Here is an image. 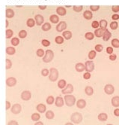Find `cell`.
<instances>
[{
	"mask_svg": "<svg viewBox=\"0 0 119 125\" xmlns=\"http://www.w3.org/2000/svg\"><path fill=\"white\" fill-rule=\"evenodd\" d=\"M64 100H65V103L66 104V105L69 106V107L74 105L76 102V97L74 95H72V94L65 95V97H64Z\"/></svg>",
	"mask_w": 119,
	"mask_h": 125,
	"instance_id": "6da1fadb",
	"label": "cell"
},
{
	"mask_svg": "<svg viewBox=\"0 0 119 125\" xmlns=\"http://www.w3.org/2000/svg\"><path fill=\"white\" fill-rule=\"evenodd\" d=\"M59 71L56 68H51L50 69V73H49V79L50 81L54 82L58 80L59 78Z\"/></svg>",
	"mask_w": 119,
	"mask_h": 125,
	"instance_id": "7a4b0ae2",
	"label": "cell"
},
{
	"mask_svg": "<svg viewBox=\"0 0 119 125\" xmlns=\"http://www.w3.org/2000/svg\"><path fill=\"white\" fill-rule=\"evenodd\" d=\"M70 121L73 124H79L82 121V115L79 112H74L70 116Z\"/></svg>",
	"mask_w": 119,
	"mask_h": 125,
	"instance_id": "3957f363",
	"label": "cell"
},
{
	"mask_svg": "<svg viewBox=\"0 0 119 125\" xmlns=\"http://www.w3.org/2000/svg\"><path fill=\"white\" fill-rule=\"evenodd\" d=\"M54 58V53L52 50H47L43 57V61L44 62H50Z\"/></svg>",
	"mask_w": 119,
	"mask_h": 125,
	"instance_id": "277c9868",
	"label": "cell"
},
{
	"mask_svg": "<svg viewBox=\"0 0 119 125\" xmlns=\"http://www.w3.org/2000/svg\"><path fill=\"white\" fill-rule=\"evenodd\" d=\"M94 69V63L92 60H88L85 63V70L88 73L93 72Z\"/></svg>",
	"mask_w": 119,
	"mask_h": 125,
	"instance_id": "5b68a950",
	"label": "cell"
},
{
	"mask_svg": "<svg viewBox=\"0 0 119 125\" xmlns=\"http://www.w3.org/2000/svg\"><path fill=\"white\" fill-rule=\"evenodd\" d=\"M62 94H65V95H67V94H70L74 92V86H73L71 84H68L65 88L62 89L61 91Z\"/></svg>",
	"mask_w": 119,
	"mask_h": 125,
	"instance_id": "8992f818",
	"label": "cell"
},
{
	"mask_svg": "<svg viewBox=\"0 0 119 125\" xmlns=\"http://www.w3.org/2000/svg\"><path fill=\"white\" fill-rule=\"evenodd\" d=\"M67 23L65 21H61V22H59L57 26H56V30L57 32H64L66 29H67Z\"/></svg>",
	"mask_w": 119,
	"mask_h": 125,
	"instance_id": "52a82bcc",
	"label": "cell"
},
{
	"mask_svg": "<svg viewBox=\"0 0 119 125\" xmlns=\"http://www.w3.org/2000/svg\"><path fill=\"white\" fill-rule=\"evenodd\" d=\"M11 112L13 114H15V115H17V114H19L21 110H22V106L20 105V104H18V103H16L14 104L12 107H11Z\"/></svg>",
	"mask_w": 119,
	"mask_h": 125,
	"instance_id": "ba28073f",
	"label": "cell"
},
{
	"mask_svg": "<svg viewBox=\"0 0 119 125\" xmlns=\"http://www.w3.org/2000/svg\"><path fill=\"white\" fill-rule=\"evenodd\" d=\"M104 91L106 94L111 95L115 92V87L112 84H106L104 87Z\"/></svg>",
	"mask_w": 119,
	"mask_h": 125,
	"instance_id": "9c48e42d",
	"label": "cell"
},
{
	"mask_svg": "<svg viewBox=\"0 0 119 125\" xmlns=\"http://www.w3.org/2000/svg\"><path fill=\"white\" fill-rule=\"evenodd\" d=\"M32 94L31 92L29 91H25L21 94V99L24 101H28L31 99Z\"/></svg>",
	"mask_w": 119,
	"mask_h": 125,
	"instance_id": "30bf717a",
	"label": "cell"
},
{
	"mask_svg": "<svg viewBox=\"0 0 119 125\" xmlns=\"http://www.w3.org/2000/svg\"><path fill=\"white\" fill-rule=\"evenodd\" d=\"M55 105L57 107H62L65 104V100H64V98H62L61 96H57L56 99H55Z\"/></svg>",
	"mask_w": 119,
	"mask_h": 125,
	"instance_id": "8fae6325",
	"label": "cell"
},
{
	"mask_svg": "<svg viewBox=\"0 0 119 125\" xmlns=\"http://www.w3.org/2000/svg\"><path fill=\"white\" fill-rule=\"evenodd\" d=\"M34 21H35L36 25L41 26L43 23L44 18H43V17L41 14H37V15H35V17H34Z\"/></svg>",
	"mask_w": 119,
	"mask_h": 125,
	"instance_id": "7c38bea8",
	"label": "cell"
},
{
	"mask_svg": "<svg viewBox=\"0 0 119 125\" xmlns=\"http://www.w3.org/2000/svg\"><path fill=\"white\" fill-rule=\"evenodd\" d=\"M16 84H17V79L14 77H10L7 78L6 80V84L8 87H13L16 85Z\"/></svg>",
	"mask_w": 119,
	"mask_h": 125,
	"instance_id": "4fadbf2b",
	"label": "cell"
},
{
	"mask_svg": "<svg viewBox=\"0 0 119 125\" xmlns=\"http://www.w3.org/2000/svg\"><path fill=\"white\" fill-rule=\"evenodd\" d=\"M56 13L60 16H65L67 14L66 8L62 6H59L56 8Z\"/></svg>",
	"mask_w": 119,
	"mask_h": 125,
	"instance_id": "5bb4252c",
	"label": "cell"
},
{
	"mask_svg": "<svg viewBox=\"0 0 119 125\" xmlns=\"http://www.w3.org/2000/svg\"><path fill=\"white\" fill-rule=\"evenodd\" d=\"M111 37H112V33L109 32L107 29L104 30L103 36H102L103 41H108V40H109V39H110Z\"/></svg>",
	"mask_w": 119,
	"mask_h": 125,
	"instance_id": "9a60e30c",
	"label": "cell"
},
{
	"mask_svg": "<svg viewBox=\"0 0 119 125\" xmlns=\"http://www.w3.org/2000/svg\"><path fill=\"white\" fill-rule=\"evenodd\" d=\"M36 109H37V111L39 113H43V112H46V111H47V106L43 103H40L37 105V107H36Z\"/></svg>",
	"mask_w": 119,
	"mask_h": 125,
	"instance_id": "2e32d148",
	"label": "cell"
},
{
	"mask_svg": "<svg viewBox=\"0 0 119 125\" xmlns=\"http://www.w3.org/2000/svg\"><path fill=\"white\" fill-rule=\"evenodd\" d=\"M76 104L79 109H84L86 106V102L83 99H80V100H77V102H76Z\"/></svg>",
	"mask_w": 119,
	"mask_h": 125,
	"instance_id": "e0dca14e",
	"label": "cell"
},
{
	"mask_svg": "<svg viewBox=\"0 0 119 125\" xmlns=\"http://www.w3.org/2000/svg\"><path fill=\"white\" fill-rule=\"evenodd\" d=\"M14 14H15V13H14V10L11 9V8H7L5 10V16L7 18H13Z\"/></svg>",
	"mask_w": 119,
	"mask_h": 125,
	"instance_id": "ac0fdd59",
	"label": "cell"
},
{
	"mask_svg": "<svg viewBox=\"0 0 119 125\" xmlns=\"http://www.w3.org/2000/svg\"><path fill=\"white\" fill-rule=\"evenodd\" d=\"M72 32L69 30H65L62 32V37L66 39V40H69L72 38Z\"/></svg>",
	"mask_w": 119,
	"mask_h": 125,
	"instance_id": "d6986e66",
	"label": "cell"
},
{
	"mask_svg": "<svg viewBox=\"0 0 119 125\" xmlns=\"http://www.w3.org/2000/svg\"><path fill=\"white\" fill-rule=\"evenodd\" d=\"M75 69L78 73H82L85 70V64L82 63V62H78L75 66Z\"/></svg>",
	"mask_w": 119,
	"mask_h": 125,
	"instance_id": "ffe728a7",
	"label": "cell"
},
{
	"mask_svg": "<svg viewBox=\"0 0 119 125\" xmlns=\"http://www.w3.org/2000/svg\"><path fill=\"white\" fill-rule=\"evenodd\" d=\"M50 21L52 23H54V24H57L59 22V17L58 15L56 14H52L50 17Z\"/></svg>",
	"mask_w": 119,
	"mask_h": 125,
	"instance_id": "44dd1931",
	"label": "cell"
},
{
	"mask_svg": "<svg viewBox=\"0 0 119 125\" xmlns=\"http://www.w3.org/2000/svg\"><path fill=\"white\" fill-rule=\"evenodd\" d=\"M103 30H102L101 28H97L94 30V36L97 37V38H101L103 36Z\"/></svg>",
	"mask_w": 119,
	"mask_h": 125,
	"instance_id": "7402d4cb",
	"label": "cell"
},
{
	"mask_svg": "<svg viewBox=\"0 0 119 125\" xmlns=\"http://www.w3.org/2000/svg\"><path fill=\"white\" fill-rule=\"evenodd\" d=\"M112 105L114 107H119V96H115L112 99Z\"/></svg>",
	"mask_w": 119,
	"mask_h": 125,
	"instance_id": "603a6c76",
	"label": "cell"
},
{
	"mask_svg": "<svg viewBox=\"0 0 119 125\" xmlns=\"http://www.w3.org/2000/svg\"><path fill=\"white\" fill-rule=\"evenodd\" d=\"M97 118H98V120L100 121H106L108 119V115H107L106 113L102 112V113H100V114L98 115Z\"/></svg>",
	"mask_w": 119,
	"mask_h": 125,
	"instance_id": "cb8c5ba5",
	"label": "cell"
},
{
	"mask_svg": "<svg viewBox=\"0 0 119 125\" xmlns=\"http://www.w3.org/2000/svg\"><path fill=\"white\" fill-rule=\"evenodd\" d=\"M83 17L86 20H91V19H92V17H93V14L91 12V11L87 10L83 13Z\"/></svg>",
	"mask_w": 119,
	"mask_h": 125,
	"instance_id": "d4e9b609",
	"label": "cell"
},
{
	"mask_svg": "<svg viewBox=\"0 0 119 125\" xmlns=\"http://www.w3.org/2000/svg\"><path fill=\"white\" fill-rule=\"evenodd\" d=\"M16 53V49L14 48V47L12 46H9L6 48V53L8 55H14Z\"/></svg>",
	"mask_w": 119,
	"mask_h": 125,
	"instance_id": "484cf974",
	"label": "cell"
},
{
	"mask_svg": "<svg viewBox=\"0 0 119 125\" xmlns=\"http://www.w3.org/2000/svg\"><path fill=\"white\" fill-rule=\"evenodd\" d=\"M51 24L50 23H44L43 24H42L41 25V29H42V30L43 31H44V32H47V31H49L50 29H51Z\"/></svg>",
	"mask_w": 119,
	"mask_h": 125,
	"instance_id": "4316f807",
	"label": "cell"
},
{
	"mask_svg": "<svg viewBox=\"0 0 119 125\" xmlns=\"http://www.w3.org/2000/svg\"><path fill=\"white\" fill-rule=\"evenodd\" d=\"M85 94H87L88 96H91L94 94V89L92 88V87L91 86H87L85 88Z\"/></svg>",
	"mask_w": 119,
	"mask_h": 125,
	"instance_id": "83f0119b",
	"label": "cell"
},
{
	"mask_svg": "<svg viewBox=\"0 0 119 125\" xmlns=\"http://www.w3.org/2000/svg\"><path fill=\"white\" fill-rule=\"evenodd\" d=\"M26 25H27V26H28V27H30V28L34 27V25H36L34 19H33V18H29L28 20H27V21H26Z\"/></svg>",
	"mask_w": 119,
	"mask_h": 125,
	"instance_id": "f1b7e54d",
	"label": "cell"
},
{
	"mask_svg": "<svg viewBox=\"0 0 119 125\" xmlns=\"http://www.w3.org/2000/svg\"><path fill=\"white\" fill-rule=\"evenodd\" d=\"M46 118L47 119H53L55 117V114L51 110H48V111H46Z\"/></svg>",
	"mask_w": 119,
	"mask_h": 125,
	"instance_id": "f546056e",
	"label": "cell"
},
{
	"mask_svg": "<svg viewBox=\"0 0 119 125\" xmlns=\"http://www.w3.org/2000/svg\"><path fill=\"white\" fill-rule=\"evenodd\" d=\"M31 118H32V121H35V122H36V121H38L40 120V118H41V115H40V114L38 113V112H34V113H33V114L32 115Z\"/></svg>",
	"mask_w": 119,
	"mask_h": 125,
	"instance_id": "4dcf8cb0",
	"label": "cell"
},
{
	"mask_svg": "<svg viewBox=\"0 0 119 125\" xmlns=\"http://www.w3.org/2000/svg\"><path fill=\"white\" fill-rule=\"evenodd\" d=\"M99 24H100V28H101L103 30L106 29L107 26H108V23L106 20H101L99 22Z\"/></svg>",
	"mask_w": 119,
	"mask_h": 125,
	"instance_id": "1f68e13d",
	"label": "cell"
},
{
	"mask_svg": "<svg viewBox=\"0 0 119 125\" xmlns=\"http://www.w3.org/2000/svg\"><path fill=\"white\" fill-rule=\"evenodd\" d=\"M66 85H67V82H66V81H65V79H61V80H59V82H58V87L60 89L65 88Z\"/></svg>",
	"mask_w": 119,
	"mask_h": 125,
	"instance_id": "d6a6232c",
	"label": "cell"
},
{
	"mask_svg": "<svg viewBox=\"0 0 119 125\" xmlns=\"http://www.w3.org/2000/svg\"><path fill=\"white\" fill-rule=\"evenodd\" d=\"M13 35H14V32H13L12 30H10V29L6 30V31H5V37H6L7 39H11Z\"/></svg>",
	"mask_w": 119,
	"mask_h": 125,
	"instance_id": "836d02e7",
	"label": "cell"
},
{
	"mask_svg": "<svg viewBox=\"0 0 119 125\" xmlns=\"http://www.w3.org/2000/svg\"><path fill=\"white\" fill-rule=\"evenodd\" d=\"M85 38L87 40H93L94 38V34L93 32H88L85 34Z\"/></svg>",
	"mask_w": 119,
	"mask_h": 125,
	"instance_id": "e575fe53",
	"label": "cell"
},
{
	"mask_svg": "<svg viewBox=\"0 0 119 125\" xmlns=\"http://www.w3.org/2000/svg\"><path fill=\"white\" fill-rule=\"evenodd\" d=\"M11 44H12L14 47L17 46L18 44H20V39H19V38H17V37L12 38L11 40Z\"/></svg>",
	"mask_w": 119,
	"mask_h": 125,
	"instance_id": "d590c367",
	"label": "cell"
},
{
	"mask_svg": "<svg viewBox=\"0 0 119 125\" xmlns=\"http://www.w3.org/2000/svg\"><path fill=\"white\" fill-rule=\"evenodd\" d=\"M64 41H65V39H64L62 36H61V35H58V36H56V39H55V42H56V43L58 44H63Z\"/></svg>",
	"mask_w": 119,
	"mask_h": 125,
	"instance_id": "8d00e7d4",
	"label": "cell"
},
{
	"mask_svg": "<svg viewBox=\"0 0 119 125\" xmlns=\"http://www.w3.org/2000/svg\"><path fill=\"white\" fill-rule=\"evenodd\" d=\"M18 36L20 39H25L27 36V32L24 30H22L18 33Z\"/></svg>",
	"mask_w": 119,
	"mask_h": 125,
	"instance_id": "74e56055",
	"label": "cell"
},
{
	"mask_svg": "<svg viewBox=\"0 0 119 125\" xmlns=\"http://www.w3.org/2000/svg\"><path fill=\"white\" fill-rule=\"evenodd\" d=\"M112 46L115 48H119V39H114L112 40Z\"/></svg>",
	"mask_w": 119,
	"mask_h": 125,
	"instance_id": "f35d334b",
	"label": "cell"
},
{
	"mask_svg": "<svg viewBox=\"0 0 119 125\" xmlns=\"http://www.w3.org/2000/svg\"><path fill=\"white\" fill-rule=\"evenodd\" d=\"M96 55H97V52L94 50L92 51H91L89 53H88V58L91 60H94L95 57H96Z\"/></svg>",
	"mask_w": 119,
	"mask_h": 125,
	"instance_id": "ab89813d",
	"label": "cell"
},
{
	"mask_svg": "<svg viewBox=\"0 0 119 125\" xmlns=\"http://www.w3.org/2000/svg\"><path fill=\"white\" fill-rule=\"evenodd\" d=\"M82 9H83V6L82 5H74L73 6V10L77 13L82 11Z\"/></svg>",
	"mask_w": 119,
	"mask_h": 125,
	"instance_id": "60d3db41",
	"label": "cell"
},
{
	"mask_svg": "<svg viewBox=\"0 0 119 125\" xmlns=\"http://www.w3.org/2000/svg\"><path fill=\"white\" fill-rule=\"evenodd\" d=\"M109 26H110L111 30H117V29H118V23H117V21H113L110 23V25H109Z\"/></svg>",
	"mask_w": 119,
	"mask_h": 125,
	"instance_id": "b9f144b4",
	"label": "cell"
},
{
	"mask_svg": "<svg viewBox=\"0 0 119 125\" xmlns=\"http://www.w3.org/2000/svg\"><path fill=\"white\" fill-rule=\"evenodd\" d=\"M44 53H45V51L41 48L38 49L37 51H36V54H37V56L39 57H43L44 56Z\"/></svg>",
	"mask_w": 119,
	"mask_h": 125,
	"instance_id": "7bdbcfd3",
	"label": "cell"
},
{
	"mask_svg": "<svg viewBox=\"0 0 119 125\" xmlns=\"http://www.w3.org/2000/svg\"><path fill=\"white\" fill-rule=\"evenodd\" d=\"M55 103V98L52 96H49L47 99V103L48 105H52Z\"/></svg>",
	"mask_w": 119,
	"mask_h": 125,
	"instance_id": "ee69618b",
	"label": "cell"
},
{
	"mask_svg": "<svg viewBox=\"0 0 119 125\" xmlns=\"http://www.w3.org/2000/svg\"><path fill=\"white\" fill-rule=\"evenodd\" d=\"M5 63H6V69H10L12 66V62L11 60L6 59L5 60Z\"/></svg>",
	"mask_w": 119,
	"mask_h": 125,
	"instance_id": "f6af8a7d",
	"label": "cell"
},
{
	"mask_svg": "<svg viewBox=\"0 0 119 125\" xmlns=\"http://www.w3.org/2000/svg\"><path fill=\"white\" fill-rule=\"evenodd\" d=\"M41 44H42V45L43 47H49L50 45V42L47 39H43L41 41Z\"/></svg>",
	"mask_w": 119,
	"mask_h": 125,
	"instance_id": "bcb514c9",
	"label": "cell"
},
{
	"mask_svg": "<svg viewBox=\"0 0 119 125\" xmlns=\"http://www.w3.org/2000/svg\"><path fill=\"white\" fill-rule=\"evenodd\" d=\"M94 49H95L94 51H95L96 52H101V51L103 50V47L102 44H97V45L95 46Z\"/></svg>",
	"mask_w": 119,
	"mask_h": 125,
	"instance_id": "7dc6e473",
	"label": "cell"
},
{
	"mask_svg": "<svg viewBox=\"0 0 119 125\" xmlns=\"http://www.w3.org/2000/svg\"><path fill=\"white\" fill-rule=\"evenodd\" d=\"M49 73H50V70L47 69H43L41 70V75H42L43 77L48 76V75H49Z\"/></svg>",
	"mask_w": 119,
	"mask_h": 125,
	"instance_id": "c3c4849f",
	"label": "cell"
},
{
	"mask_svg": "<svg viewBox=\"0 0 119 125\" xmlns=\"http://www.w3.org/2000/svg\"><path fill=\"white\" fill-rule=\"evenodd\" d=\"M91 26H92V28L94 29H97L99 28V26H100V24H99V22L97 21H94L92 23H91Z\"/></svg>",
	"mask_w": 119,
	"mask_h": 125,
	"instance_id": "681fc988",
	"label": "cell"
},
{
	"mask_svg": "<svg viewBox=\"0 0 119 125\" xmlns=\"http://www.w3.org/2000/svg\"><path fill=\"white\" fill-rule=\"evenodd\" d=\"M90 9L91 11H97L100 9V6L99 5H91Z\"/></svg>",
	"mask_w": 119,
	"mask_h": 125,
	"instance_id": "f907efd6",
	"label": "cell"
},
{
	"mask_svg": "<svg viewBox=\"0 0 119 125\" xmlns=\"http://www.w3.org/2000/svg\"><path fill=\"white\" fill-rule=\"evenodd\" d=\"M112 11L115 14H117L119 11V5H113L112 7Z\"/></svg>",
	"mask_w": 119,
	"mask_h": 125,
	"instance_id": "816d5d0a",
	"label": "cell"
},
{
	"mask_svg": "<svg viewBox=\"0 0 119 125\" xmlns=\"http://www.w3.org/2000/svg\"><path fill=\"white\" fill-rule=\"evenodd\" d=\"M91 76V73H88V72L85 73L84 75H83V78H84V79H85V80L90 79Z\"/></svg>",
	"mask_w": 119,
	"mask_h": 125,
	"instance_id": "f5cc1de1",
	"label": "cell"
},
{
	"mask_svg": "<svg viewBox=\"0 0 119 125\" xmlns=\"http://www.w3.org/2000/svg\"><path fill=\"white\" fill-rule=\"evenodd\" d=\"M106 53L109 54H112L113 53V48L112 47H107L106 48Z\"/></svg>",
	"mask_w": 119,
	"mask_h": 125,
	"instance_id": "db71d44e",
	"label": "cell"
},
{
	"mask_svg": "<svg viewBox=\"0 0 119 125\" xmlns=\"http://www.w3.org/2000/svg\"><path fill=\"white\" fill-rule=\"evenodd\" d=\"M117 58V55L115 54V53H112V54L109 55V60L112 61H115Z\"/></svg>",
	"mask_w": 119,
	"mask_h": 125,
	"instance_id": "11a10c76",
	"label": "cell"
},
{
	"mask_svg": "<svg viewBox=\"0 0 119 125\" xmlns=\"http://www.w3.org/2000/svg\"><path fill=\"white\" fill-rule=\"evenodd\" d=\"M112 19L113 21H118V20L119 19V14H114L112 16Z\"/></svg>",
	"mask_w": 119,
	"mask_h": 125,
	"instance_id": "9f6ffc18",
	"label": "cell"
},
{
	"mask_svg": "<svg viewBox=\"0 0 119 125\" xmlns=\"http://www.w3.org/2000/svg\"><path fill=\"white\" fill-rule=\"evenodd\" d=\"M8 125H19L16 121H10L8 123Z\"/></svg>",
	"mask_w": 119,
	"mask_h": 125,
	"instance_id": "6f0895ef",
	"label": "cell"
},
{
	"mask_svg": "<svg viewBox=\"0 0 119 125\" xmlns=\"http://www.w3.org/2000/svg\"><path fill=\"white\" fill-rule=\"evenodd\" d=\"M114 115L116 116V117H119V109L117 108L114 110Z\"/></svg>",
	"mask_w": 119,
	"mask_h": 125,
	"instance_id": "680465c9",
	"label": "cell"
},
{
	"mask_svg": "<svg viewBox=\"0 0 119 125\" xmlns=\"http://www.w3.org/2000/svg\"><path fill=\"white\" fill-rule=\"evenodd\" d=\"M10 108H11V103L9 101H6V107H5L6 110L9 109Z\"/></svg>",
	"mask_w": 119,
	"mask_h": 125,
	"instance_id": "91938a15",
	"label": "cell"
},
{
	"mask_svg": "<svg viewBox=\"0 0 119 125\" xmlns=\"http://www.w3.org/2000/svg\"><path fill=\"white\" fill-rule=\"evenodd\" d=\"M38 8L41 10H45L46 8H47V6H46V5H39Z\"/></svg>",
	"mask_w": 119,
	"mask_h": 125,
	"instance_id": "94428289",
	"label": "cell"
},
{
	"mask_svg": "<svg viewBox=\"0 0 119 125\" xmlns=\"http://www.w3.org/2000/svg\"><path fill=\"white\" fill-rule=\"evenodd\" d=\"M34 125H43V123L41 121H36V123L34 124Z\"/></svg>",
	"mask_w": 119,
	"mask_h": 125,
	"instance_id": "6125c7cd",
	"label": "cell"
},
{
	"mask_svg": "<svg viewBox=\"0 0 119 125\" xmlns=\"http://www.w3.org/2000/svg\"><path fill=\"white\" fill-rule=\"evenodd\" d=\"M65 125H74V124H73L72 122H68V123L65 124Z\"/></svg>",
	"mask_w": 119,
	"mask_h": 125,
	"instance_id": "be15d7a7",
	"label": "cell"
},
{
	"mask_svg": "<svg viewBox=\"0 0 119 125\" xmlns=\"http://www.w3.org/2000/svg\"><path fill=\"white\" fill-rule=\"evenodd\" d=\"M5 22H6V25H5V26H6V27H8V25H9V22H8V20H6V21H5Z\"/></svg>",
	"mask_w": 119,
	"mask_h": 125,
	"instance_id": "e7e4bbea",
	"label": "cell"
},
{
	"mask_svg": "<svg viewBox=\"0 0 119 125\" xmlns=\"http://www.w3.org/2000/svg\"><path fill=\"white\" fill-rule=\"evenodd\" d=\"M65 7H66V8H70V5H66Z\"/></svg>",
	"mask_w": 119,
	"mask_h": 125,
	"instance_id": "03108f58",
	"label": "cell"
},
{
	"mask_svg": "<svg viewBox=\"0 0 119 125\" xmlns=\"http://www.w3.org/2000/svg\"><path fill=\"white\" fill-rule=\"evenodd\" d=\"M106 125H113V124H106Z\"/></svg>",
	"mask_w": 119,
	"mask_h": 125,
	"instance_id": "003e7915",
	"label": "cell"
}]
</instances>
